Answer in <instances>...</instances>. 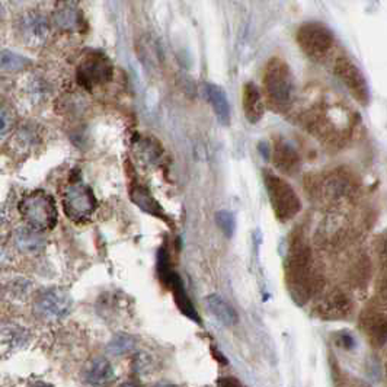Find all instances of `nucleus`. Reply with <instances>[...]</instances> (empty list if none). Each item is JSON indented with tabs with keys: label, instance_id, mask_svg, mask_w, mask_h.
<instances>
[{
	"label": "nucleus",
	"instance_id": "obj_25",
	"mask_svg": "<svg viewBox=\"0 0 387 387\" xmlns=\"http://www.w3.org/2000/svg\"><path fill=\"white\" fill-rule=\"evenodd\" d=\"M25 341H26L25 330L21 329L19 326H9L3 329V347H6V343H9V350L21 347Z\"/></svg>",
	"mask_w": 387,
	"mask_h": 387
},
{
	"label": "nucleus",
	"instance_id": "obj_31",
	"mask_svg": "<svg viewBox=\"0 0 387 387\" xmlns=\"http://www.w3.org/2000/svg\"><path fill=\"white\" fill-rule=\"evenodd\" d=\"M156 387H176V386H172V384H159Z\"/></svg>",
	"mask_w": 387,
	"mask_h": 387
},
{
	"label": "nucleus",
	"instance_id": "obj_16",
	"mask_svg": "<svg viewBox=\"0 0 387 387\" xmlns=\"http://www.w3.org/2000/svg\"><path fill=\"white\" fill-rule=\"evenodd\" d=\"M272 160L276 168L288 175H293L294 172H297L299 166H300V158H299L297 151L283 140L276 142V144L274 147Z\"/></svg>",
	"mask_w": 387,
	"mask_h": 387
},
{
	"label": "nucleus",
	"instance_id": "obj_21",
	"mask_svg": "<svg viewBox=\"0 0 387 387\" xmlns=\"http://www.w3.org/2000/svg\"><path fill=\"white\" fill-rule=\"evenodd\" d=\"M134 151H135L137 158L140 159L143 163L151 164V163H156L160 159V156L163 153V149L153 137H144V138H138V140L135 142Z\"/></svg>",
	"mask_w": 387,
	"mask_h": 387
},
{
	"label": "nucleus",
	"instance_id": "obj_26",
	"mask_svg": "<svg viewBox=\"0 0 387 387\" xmlns=\"http://www.w3.org/2000/svg\"><path fill=\"white\" fill-rule=\"evenodd\" d=\"M216 220H217V225H218L220 230L223 232L227 238H232L234 234V229H236L234 216L227 210H221L216 214Z\"/></svg>",
	"mask_w": 387,
	"mask_h": 387
},
{
	"label": "nucleus",
	"instance_id": "obj_7",
	"mask_svg": "<svg viewBox=\"0 0 387 387\" xmlns=\"http://www.w3.org/2000/svg\"><path fill=\"white\" fill-rule=\"evenodd\" d=\"M158 271H159L160 280L163 281V284L166 287L171 288V292H172V294L175 297L176 306L179 308V310H181L185 316H188L191 321L200 322L198 313L196 312V309H194L192 303H191V300H189V297H188V294L185 292V287H184V283L181 280V276H179L172 270L169 255H168V252H166L164 247L160 249L159 256H158Z\"/></svg>",
	"mask_w": 387,
	"mask_h": 387
},
{
	"label": "nucleus",
	"instance_id": "obj_24",
	"mask_svg": "<svg viewBox=\"0 0 387 387\" xmlns=\"http://www.w3.org/2000/svg\"><path fill=\"white\" fill-rule=\"evenodd\" d=\"M134 348H135V339L126 334H120V335L114 337V339L111 341L108 345V351L113 355L129 354V352L134 351Z\"/></svg>",
	"mask_w": 387,
	"mask_h": 387
},
{
	"label": "nucleus",
	"instance_id": "obj_19",
	"mask_svg": "<svg viewBox=\"0 0 387 387\" xmlns=\"http://www.w3.org/2000/svg\"><path fill=\"white\" fill-rule=\"evenodd\" d=\"M114 377V368L105 358L92 359L85 370V379L92 386H106Z\"/></svg>",
	"mask_w": 387,
	"mask_h": 387
},
{
	"label": "nucleus",
	"instance_id": "obj_18",
	"mask_svg": "<svg viewBox=\"0 0 387 387\" xmlns=\"http://www.w3.org/2000/svg\"><path fill=\"white\" fill-rule=\"evenodd\" d=\"M130 197H131V201L135 205L140 207V209L143 211H146L147 214L168 221V216L164 214L162 205L158 202V200L153 196H151L147 188H144L142 185L133 187L130 189Z\"/></svg>",
	"mask_w": 387,
	"mask_h": 387
},
{
	"label": "nucleus",
	"instance_id": "obj_11",
	"mask_svg": "<svg viewBox=\"0 0 387 387\" xmlns=\"http://www.w3.org/2000/svg\"><path fill=\"white\" fill-rule=\"evenodd\" d=\"M202 93L205 96L207 102L211 105L217 120L223 124V126H229L230 124V104H229L225 89L220 88L218 85H214V83L205 82V83H202Z\"/></svg>",
	"mask_w": 387,
	"mask_h": 387
},
{
	"label": "nucleus",
	"instance_id": "obj_13",
	"mask_svg": "<svg viewBox=\"0 0 387 387\" xmlns=\"http://www.w3.org/2000/svg\"><path fill=\"white\" fill-rule=\"evenodd\" d=\"M21 32L25 41H28L31 46L41 44L46 39L48 32V25L46 18L35 12L26 13L21 21Z\"/></svg>",
	"mask_w": 387,
	"mask_h": 387
},
{
	"label": "nucleus",
	"instance_id": "obj_9",
	"mask_svg": "<svg viewBox=\"0 0 387 387\" xmlns=\"http://www.w3.org/2000/svg\"><path fill=\"white\" fill-rule=\"evenodd\" d=\"M35 313L47 322H59L72 309V299L60 288H48L41 292L34 301Z\"/></svg>",
	"mask_w": 387,
	"mask_h": 387
},
{
	"label": "nucleus",
	"instance_id": "obj_22",
	"mask_svg": "<svg viewBox=\"0 0 387 387\" xmlns=\"http://www.w3.org/2000/svg\"><path fill=\"white\" fill-rule=\"evenodd\" d=\"M17 245L23 252H37L43 246V239L39 238L38 232L32 229H19L17 233Z\"/></svg>",
	"mask_w": 387,
	"mask_h": 387
},
{
	"label": "nucleus",
	"instance_id": "obj_27",
	"mask_svg": "<svg viewBox=\"0 0 387 387\" xmlns=\"http://www.w3.org/2000/svg\"><path fill=\"white\" fill-rule=\"evenodd\" d=\"M218 384H220V387H242V384L236 379H232V377L220 379Z\"/></svg>",
	"mask_w": 387,
	"mask_h": 387
},
{
	"label": "nucleus",
	"instance_id": "obj_8",
	"mask_svg": "<svg viewBox=\"0 0 387 387\" xmlns=\"http://www.w3.org/2000/svg\"><path fill=\"white\" fill-rule=\"evenodd\" d=\"M96 198L93 191L86 184L68 185L63 196V207L66 216L73 221H85L96 210Z\"/></svg>",
	"mask_w": 387,
	"mask_h": 387
},
{
	"label": "nucleus",
	"instance_id": "obj_32",
	"mask_svg": "<svg viewBox=\"0 0 387 387\" xmlns=\"http://www.w3.org/2000/svg\"><path fill=\"white\" fill-rule=\"evenodd\" d=\"M124 387H134V384H130V383H129V384H124Z\"/></svg>",
	"mask_w": 387,
	"mask_h": 387
},
{
	"label": "nucleus",
	"instance_id": "obj_3",
	"mask_svg": "<svg viewBox=\"0 0 387 387\" xmlns=\"http://www.w3.org/2000/svg\"><path fill=\"white\" fill-rule=\"evenodd\" d=\"M264 89L270 102L279 109H285L294 98V77L290 66L279 59H271L264 72Z\"/></svg>",
	"mask_w": 387,
	"mask_h": 387
},
{
	"label": "nucleus",
	"instance_id": "obj_6",
	"mask_svg": "<svg viewBox=\"0 0 387 387\" xmlns=\"http://www.w3.org/2000/svg\"><path fill=\"white\" fill-rule=\"evenodd\" d=\"M113 76L114 66L106 54L101 51H89L86 55H83L76 70L77 82L88 91L105 85Z\"/></svg>",
	"mask_w": 387,
	"mask_h": 387
},
{
	"label": "nucleus",
	"instance_id": "obj_12",
	"mask_svg": "<svg viewBox=\"0 0 387 387\" xmlns=\"http://www.w3.org/2000/svg\"><path fill=\"white\" fill-rule=\"evenodd\" d=\"M361 326L367 334L370 342L376 347H381L387 341V316L377 312L368 310L361 317Z\"/></svg>",
	"mask_w": 387,
	"mask_h": 387
},
{
	"label": "nucleus",
	"instance_id": "obj_30",
	"mask_svg": "<svg viewBox=\"0 0 387 387\" xmlns=\"http://www.w3.org/2000/svg\"><path fill=\"white\" fill-rule=\"evenodd\" d=\"M32 387H53V386L48 383H35Z\"/></svg>",
	"mask_w": 387,
	"mask_h": 387
},
{
	"label": "nucleus",
	"instance_id": "obj_15",
	"mask_svg": "<svg viewBox=\"0 0 387 387\" xmlns=\"http://www.w3.org/2000/svg\"><path fill=\"white\" fill-rule=\"evenodd\" d=\"M242 105H243L245 117L251 124H256L262 117H264L265 105L264 101H262V95L255 83L247 82L243 86Z\"/></svg>",
	"mask_w": 387,
	"mask_h": 387
},
{
	"label": "nucleus",
	"instance_id": "obj_5",
	"mask_svg": "<svg viewBox=\"0 0 387 387\" xmlns=\"http://www.w3.org/2000/svg\"><path fill=\"white\" fill-rule=\"evenodd\" d=\"M297 43L303 53L313 60H323L334 48L335 38L329 28L321 22H308L299 28Z\"/></svg>",
	"mask_w": 387,
	"mask_h": 387
},
{
	"label": "nucleus",
	"instance_id": "obj_29",
	"mask_svg": "<svg viewBox=\"0 0 387 387\" xmlns=\"http://www.w3.org/2000/svg\"><path fill=\"white\" fill-rule=\"evenodd\" d=\"M381 256L384 258L386 267H387V236H386V239L383 240V245H381Z\"/></svg>",
	"mask_w": 387,
	"mask_h": 387
},
{
	"label": "nucleus",
	"instance_id": "obj_2",
	"mask_svg": "<svg viewBox=\"0 0 387 387\" xmlns=\"http://www.w3.org/2000/svg\"><path fill=\"white\" fill-rule=\"evenodd\" d=\"M19 213L28 227L35 232H48L57 225L59 213L54 197L46 191H32L19 202Z\"/></svg>",
	"mask_w": 387,
	"mask_h": 387
},
{
	"label": "nucleus",
	"instance_id": "obj_10",
	"mask_svg": "<svg viewBox=\"0 0 387 387\" xmlns=\"http://www.w3.org/2000/svg\"><path fill=\"white\" fill-rule=\"evenodd\" d=\"M335 75L343 83L347 89L352 93L354 98L366 105L370 100V91L364 75L358 66L348 57H339L335 62Z\"/></svg>",
	"mask_w": 387,
	"mask_h": 387
},
{
	"label": "nucleus",
	"instance_id": "obj_14",
	"mask_svg": "<svg viewBox=\"0 0 387 387\" xmlns=\"http://www.w3.org/2000/svg\"><path fill=\"white\" fill-rule=\"evenodd\" d=\"M351 310V303L348 297L345 296L342 292H335L329 293L319 304L317 312L325 319H342V317L347 316Z\"/></svg>",
	"mask_w": 387,
	"mask_h": 387
},
{
	"label": "nucleus",
	"instance_id": "obj_28",
	"mask_svg": "<svg viewBox=\"0 0 387 387\" xmlns=\"http://www.w3.org/2000/svg\"><path fill=\"white\" fill-rule=\"evenodd\" d=\"M2 134H5L6 133V130L9 129L8 127V114H6V109H5V106L2 108Z\"/></svg>",
	"mask_w": 387,
	"mask_h": 387
},
{
	"label": "nucleus",
	"instance_id": "obj_20",
	"mask_svg": "<svg viewBox=\"0 0 387 387\" xmlns=\"http://www.w3.org/2000/svg\"><path fill=\"white\" fill-rule=\"evenodd\" d=\"M54 22L62 30H76L82 23V13L75 3H60L55 9Z\"/></svg>",
	"mask_w": 387,
	"mask_h": 387
},
{
	"label": "nucleus",
	"instance_id": "obj_4",
	"mask_svg": "<svg viewBox=\"0 0 387 387\" xmlns=\"http://www.w3.org/2000/svg\"><path fill=\"white\" fill-rule=\"evenodd\" d=\"M264 182L275 217L283 223L294 218L301 209V202L293 187L270 171L264 172Z\"/></svg>",
	"mask_w": 387,
	"mask_h": 387
},
{
	"label": "nucleus",
	"instance_id": "obj_23",
	"mask_svg": "<svg viewBox=\"0 0 387 387\" xmlns=\"http://www.w3.org/2000/svg\"><path fill=\"white\" fill-rule=\"evenodd\" d=\"M0 64H2L3 72H21L31 64V60L15 51L3 50L2 57H0Z\"/></svg>",
	"mask_w": 387,
	"mask_h": 387
},
{
	"label": "nucleus",
	"instance_id": "obj_17",
	"mask_svg": "<svg viewBox=\"0 0 387 387\" xmlns=\"http://www.w3.org/2000/svg\"><path fill=\"white\" fill-rule=\"evenodd\" d=\"M205 308L216 317V319L225 326H233L239 321V316L230 304L217 294H210L205 299Z\"/></svg>",
	"mask_w": 387,
	"mask_h": 387
},
{
	"label": "nucleus",
	"instance_id": "obj_1",
	"mask_svg": "<svg viewBox=\"0 0 387 387\" xmlns=\"http://www.w3.org/2000/svg\"><path fill=\"white\" fill-rule=\"evenodd\" d=\"M285 280L292 297L304 304L319 288V279L313 268L312 252L303 238L292 240L285 259Z\"/></svg>",
	"mask_w": 387,
	"mask_h": 387
},
{
	"label": "nucleus",
	"instance_id": "obj_33",
	"mask_svg": "<svg viewBox=\"0 0 387 387\" xmlns=\"http://www.w3.org/2000/svg\"><path fill=\"white\" fill-rule=\"evenodd\" d=\"M386 379H387V364H386Z\"/></svg>",
	"mask_w": 387,
	"mask_h": 387
}]
</instances>
